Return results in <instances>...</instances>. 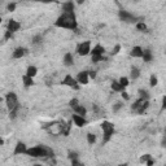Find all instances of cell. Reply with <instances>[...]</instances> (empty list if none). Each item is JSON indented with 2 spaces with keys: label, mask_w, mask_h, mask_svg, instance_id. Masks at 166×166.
<instances>
[{
  "label": "cell",
  "mask_w": 166,
  "mask_h": 166,
  "mask_svg": "<svg viewBox=\"0 0 166 166\" xmlns=\"http://www.w3.org/2000/svg\"><path fill=\"white\" fill-rule=\"evenodd\" d=\"M73 110H74L77 114H79V115H86L87 114V109L85 107H82V105H79V104L77 105V107H74Z\"/></svg>",
  "instance_id": "cell-20"
},
{
  "label": "cell",
  "mask_w": 166,
  "mask_h": 166,
  "mask_svg": "<svg viewBox=\"0 0 166 166\" xmlns=\"http://www.w3.org/2000/svg\"><path fill=\"white\" fill-rule=\"evenodd\" d=\"M62 83H64V85H66V86L71 87V88H74V90H79V83H78V81L74 79L70 74H68V75L65 77L64 81H62Z\"/></svg>",
  "instance_id": "cell-7"
},
{
  "label": "cell",
  "mask_w": 166,
  "mask_h": 166,
  "mask_svg": "<svg viewBox=\"0 0 166 166\" xmlns=\"http://www.w3.org/2000/svg\"><path fill=\"white\" fill-rule=\"evenodd\" d=\"M26 154H29L30 157H35V158H40V157H53V151L48 147L44 145H36L32 147L30 149H27Z\"/></svg>",
  "instance_id": "cell-2"
},
{
  "label": "cell",
  "mask_w": 166,
  "mask_h": 166,
  "mask_svg": "<svg viewBox=\"0 0 166 166\" xmlns=\"http://www.w3.org/2000/svg\"><path fill=\"white\" fill-rule=\"evenodd\" d=\"M104 60V55L103 56H92V61L93 62H99V61H103Z\"/></svg>",
  "instance_id": "cell-30"
},
{
  "label": "cell",
  "mask_w": 166,
  "mask_h": 166,
  "mask_svg": "<svg viewBox=\"0 0 166 166\" xmlns=\"http://www.w3.org/2000/svg\"><path fill=\"white\" fill-rule=\"evenodd\" d=\"M143 49L139 47V46H136V47H134L131 49V56L132 57H143Z\"/></svg>",
  "instance_id": "cell-16"
},
{
  "label": "cell",
  "mask_w": 166,
  "mask_h": 166,
  "mask_svg": "<svg viewBox=\"0 0 166 166\" xmlns=\"http://www.w3.org/2000/svg\"><path fill=\"white\" fill-rule=\"evenodd\" d=\"M40 42H42V36L40 35H36V36H34V39H32V43H34V44H38Z\"/></svg>",
  "instance_id": "cell-31"
},
{
  "label": "cell",
  "mask_w": 166,
  "mask_h": 166,
  "mask_svg": "<svg viewBox=\"0 0 166 166\" xmlns=\"http://www.w3.org/2000/svg\"><path fill=\"white\" fill-rule=\"evenodd\" d=\"M119 49H121V46H119V44H117V46L113 48V55H117L119 52Z\"/></svg>",
  "instance_id": "cell-34"
},
{
  "label": "cell",
  "mask_w": 166,
  "mask_h": 166,
  "mask_svg": "<svg viewBox=\"0 0 166 166\" xmlns=\"http://www.w3.org/2000/svg\"><path fill=\"white\" fill-rule=\"evenodd\" d=\"M136 29L138 30H141V31H145L147 30V25L143 24V22H139V24H136Z\"/></svg>",
  "instance_id": "cell-27"
},
{
  "label": "cell",
  "mask_w": 166,
  "mask_h": 166,
  "mask_svg": "<svg viewBox=\"0 0 166 166\" xmlns=\"http://www.w3.org/2000/svg\"><path fill=\"white\" fill-rule=\"evenodd\" d=\"M27 152V148L24 143H17V145L14 148V154H24Z\"/></svg>",
  "instance_id": "cell-12"
},
{
  "label": "cell",
  "mask_w": 166,
  "mask_h": 166,
  "mask_svg": "<svg viewBox=\"0 0 166 166\" xmlns=\"http://www.w3.org/2000/svg\"><path fill=\"white\" fill-rule=\"evenodd\" d=\"M56 26L62 27V29H69V30H75L77 29V18L75 14L73 13H66L62 12V14L60 16L56 21Z\"/></svg>",
  "instance_id": "cell-1"
},
{
  "label": "cell",
  "mask_w": 166,
  "mask_h": 166,
  "mask_svg": "<svg viewBox=\"0 0 166 166\" xmlns=\"http://www.w3.org/2000/svg\"><path fill=\"white\" fill-rule=\"evenodd\" d=\"M87 141H88V144H93V143L96 141V136L93 135V134H87Z\"/></svg>",
  "instance_id": "cell-24"
},
{
  "label": "cell",
  "mask_w": 166,
  "mask_h": 166,
  "mask_svg": "<svg viewBox=\"0 0 166 166\" xmlns=\"http://www.w3.org/2000/svg\"><path fill=\"white\" fill-rule=\"evenodd\" d=\"M143 60H144L145 62H149V61H152V58H153V56H152V52L149 51V49H145L144 52H143V57H141Z\"/></svg>",
  "instance_id": "cell-21"
},
{
  "label": "cell",
  "mask_w": 166,
  "mask_h": 166,
  "mask_svg": "<svg viewBox=\"0 0 166 166\" xmlns=\"http://www.w3.org/2000/svg\"><path fill=\"white\" fill-rule=\"evenodd\" d=\"M145 164H147V165H153V161H152V160H148Z\"/></svg>",
  "instance_id": "cell-43"
},
{
  "label": "cell",
  "mask_w": 166,
  "mask_h": 166,
  "mask_svg": "<svg viewBox=\"0 0 166 166\" xmlns=\"http://www.w3.org/2000/svg\"><path fill=\"white\" fill-rule=\"evenodd\" d=\"M112 90L115 91V92H122V91L125 90V87L121 85L119 81H118V82H117V81H114V82L112 83Z\"/></svg>",
  "instance_id": "cell-19"
},
{
  "label": "cell",
  "mask_w": 166,
  "mask_h": 166,
  "mask_svg": "<svg viewBox=\"0 0 166 166\" xmlns=\"http://www.w3.org/2000/svg\"><path fill=\"white\" fill-rule=\"evenodd\" d=\"M148 100H143V99H139L136 103H134L131 105V108L132 110H135V112H138L139 114H143L145 112V109L148 108Z\"/></svg>",
  "instance_id": "cell-5"
},
{
  "label": "cell",
  "mask_w": 166,
  "mask_h": 166,
  "mask_svg": "<svg viewBox=\"0 0 166 166\" xmlns=\"http://www.w3.org/2000/svg\"><path fill=\"white\" fill-rule=\"evenodd\" d=\"M5 104H7V107L10 110H14L18 108V99H17V95L13 92H9L7 96H5Z\"/></svg>",
  "instance_id": "cell-3"
},
{
  "label": "cell",
  "mask_w": 166,
  "mask_h": 166,
  "mask_svg": "<svg viewBox=\"0 0 166 166\" xmlns=\"http://www.w3.org/2000/svg\"><path fill=\"white\" fill-rule=\"evenodd\" d=\"M12 35H13V32H10V31L7 30V32H5V39H10V38H12Z\"/></svg>",
  "instance_id": "cell-37"
},
{
  "label": "cell",
  "mask_w": 166,
  "mask_h": 166,
  "mask_svg": "<svg viewBox=\"0 0 166 166\" xmlns=\"http://www.w3.org/2000/svg\"><path fill=\"white\" fill-rule=\"evenodd\" d=\"M122 97L125 99V100H129V99H130L129 93H127V92H125V91H122Z\"/></svg>",
  "instance_id": "cell-38"
},
{
  "label": "cell",
  "mask_w": 166,
  "mask_h": 166,
  "mask_svg": "<svg viewBox=\"0 0 166 166\" xmlns=\"http://www.w3.org/2000/svg\"><path fill=\"white\" fill-rule=\"evenodd\" d=\"M157 82H158V79H157L156 74H152V75H151V79H149V85L153 87V86H156V85H157Z\"/></svg>",
  "instance_id": "cell-25"
},
{
  "label": "cell",
  "mask_w": 166,
  "mask_h": 166,
  "mask_svg": "<svg viewBox=\"0 0 166 166\" xmlns=\"http://www.w3.org/2000/svg\"><path fill=\"white\" fill-rule=\"evenodd\" d=\"M162 109H166V96L162 97Z\"/></svg>",
  "instance_id": "cell-39"
},
{
  "label": "cell",
  "mask_w": 166,
  "mask_h": 166,
  "mask_svg": "<svg viewBox=\"0 0 166 166\" xmlns=\"http://www.w3.org/2000/svg\"><path fill=\"white\" fill-rule=\"evenodd\" d=\"M77 52H78V55H81V56H86V55L91 53V44H90V42L81 43L79 46L77 47Z\"/></svg>",
  "instance_id": "cell-6"
},
{
  "label": "cell",
  "mask_w": 166,
  "mask_h": 166,
  "mask_svg": "<svg viewBox=\"0 0 166 166\" xmlns=\"http://www.w3.org/2000/svg\"><path fill=\"white\" fill-rule=\"evenodd\" d=\"M77 105H78V100H77V99H73V100L70 101V107L74 108V107H77Z\"/></svg>",
  "instance_id": "cell-33"
},
{
  "label": "cell",
  "mask_w": 166,
  "mask_h": 166,
  "mask_svg": "<svg viewBox=\"0 0 166 166\" xmlns=\"http://www.w3.org/2000/svg\"><path fill=\"white\" fill-rule=\"evenodd\" d=\"M69 158L70 160H75V158H78V154H77L75 152H69Z\"/></svg>",
  "instance_id": "cell-32"
},
{
  "label": "cell",
  "mask_w": 166,
  "mask_h": 166,
  "mask_svg": "<svg viewBox=\"0 0 166 166\" xmlns=\"http://www.w3.org/2000/svg\"><path fill=\"white\" fill-rule=\"evenodd\" d=\"M20 24L17 21H14V20H10L9 22H8V31H10V32H16L18 29H20Z\"/></svg>",
  "instance_id": "cell-11"
},
{
  "label": "cell",
  "mask_w": 166,
  "mask_h": 166,
  "mask_svg": "<svg viewBox=\"0 0 166 166\" xmlns=\"http://www.w3.org/2000/svg\"><path fill=\"white\" fill-rule=\"evenodd\" d=\"M88 73H90V77H91V78H95V77H96V73H95V71H88Z\"/></svg>",
  "instance_id": "cell-41"
},
{
  "label": "cell",
  "mask_w": 166,
  "mask_h": 166,
  "mask_svg": "<svg viewBox=\"0 0 166 166\" xmlns=\"http://www.w3.org/2000/svg\"><path fill=\"white\" fill-rule=\"evenodd\" d=\"M74 64V57H73V55L71 53H65L64 55V65L65 66H71Z\"/></svg>",
  "instance_id": "cell-13"
},
{
  "label": "cell",
  "mask_w": 166,
  "mask_h": 166,
  "mask_svg": "<svg viewBox=\"0 0 166 166\" xmlns=\"http://www.w3.org/2000/svg\"><path fill=\"white\" fill-rule=\"evenodd\" d=\"M22 82H24V86L25 87H31L34 85V81H32V77H29V75H24L22 77Z\"/></svg>",
  "instance_id": "cell-18"
},
{
  "label": "cell",
  "mask_w": 166,
  "mask_h": 166,
  "mask_svg": "<svg viewBox=\"0 0 166 166\" xmlns=\"http://www.w3.org/2000/svg\"><path fill=\"white\" fill-rule=\"evenodd\" d=\"M121 108H122V103H115V105H113V112H118Z\"/></svg>",
  "instance_id": "cell-29"
},
{
  "label": "cell",
  "mask_w": 166,
  "mask_h": 166,
  "mask_svg": "<svg viewBox=\"0 0 166 166\" xmlns=\"http://www.w3.org/2000/svg\"><path fill=\"white\" fill-rule=\"evenodd\" d=\"M161 144H162L164 148H166V135L164 136V139H162V141H161Z\"/></svg>",
  "instance_id": "cell-40"
},
{
  "label": "cell",
  "mask_w": 166,
  "mask_h": 166,
  "mask_svg": "<svg viewBox=\"0 0 166 166\" xmlns=\"http://www.w3.org/2000/svg\"><path fill=\"white\" fill-rule=\"evenodd\" d=\"M104 52H105V49L101 46H96V47H93V49H91L92 56H103Z\"/></svg>",
  "instance_id": "cell-15"
},
{
  "label": "cell",
  "mask_w": 166,
  "mask_h": 166,
  "mask_svg": "<svg viewBox=\"0 0 166 166\" xmlns=\"http://www.w3.org/2000/svg\"><path fill=\"white\" fill-rule=\"evenodd\" d=\"M88 78H90V73H88V71H81V73H78L75 79L78 81L79 85H87Z\"/></svg>",
  "instance_id": "cell-8"
},
{
  "label": "cell",
  "mask_w": 166,
  "mask_h": 166,
  "mask_svg": "<svg viewBox=\"0 0 166 166\" xmlns=\"http://www.w3.org/2000/svg\"><path fill=\"white\" fill-rule=\"evenodd\" d=\"M139 75H140V70L139 69H138V68H132L131 69V73H130L131 79H138V78H139Z\"/></svg>",
  "instance_id": "cell-23"
},
{
  "label": "cell",
  "mask_w": 166,
  "mask_h": 166,
  "mask_svg": "<svg viewBox=\"0 0 166 166\" xmlns=\"http://www.w3.org/2000/svg\"><path fill=\"white\" fill-rule=\"evenodd\" d=\"M14 9H16V4H14V3L8 4V10H10V12H12V10H14Z\"/></svg>",
  "instance_id": "cell-35"
},
{
  "label": "cell",
  "mask_w": 166,
  "mask_h": 166,
  "mask_svg": "<svg viewBox=\"0 0 166 166\" xmlns=\"http://www.w3.org/2000/svg\"><path fill=\"white\" fill-rule=\"evenodd\" d=\"M38 2H43V3H49V2H53V0H38Z\"/></svg>",
  "instance_id": "cell-42"
},
{
  "label": "cell",
  "mask_w": 166,
  "mask_h": 166,
  "mask_svg": "<svg viewBox=\"0 0 166 166\" xmlns=\"http://www.w3.org/2000/svg\"><path fill=\"white\" fill-rule=\"evenodd\" d=\"M62 10L66 13H73L74 12V3L73 2H66L62 4Z\"/></svg>",
  "instance_id": "cell-14"
},
{
  "label": "cell",
  "mask_w": 166,
  "mask_h": 166,
  "mask_svg": "<svg viewBox=\"0 0 166 166\" xmlns=\"http://www.w3.org/2000/svg\"><path fill=\"white\" fill-rule=\"evenodd\" d=\"M36 73H38V69L35 68V66H29L27 70H26V74L29 75V77H32V78L36 75Z\"/></svg>",
  "instance_id": "cell-22"
},
{
  "label": "cell",
  "mask_w": 166,
  "mask_h": 166,
  "mask_svg": "<svg viewBox=\"0 0 166 166\" xmlns=\"http://www.w3.org/2000/svg\"><path fill=\"white\" fill-rule=\"evenodd\" d=\"M25 53H26V49H25V48H22V47L16 48L14 52H13V58H21Z\"/></svg>",
  "instance_id": "cell-17"
},
{
  "label": "cell",
  "mask_w": 166,
  "mask_h": 166,
  "mask_svg": "<svg viewBox=\"0 0 166 166\" xmlns=\"http://www.w3.org/2000/svg\"><path fill=\"white\" fill-rule=\"evenodd\" d=\"M165 135H166V129H165Z\"/></svg>",
  "instance_id": "cell-44"
},
{
  "label": "cell",
  "mask_w": 166,
  "mask_h": 166,
  "mask_svg": "<svg viewBox=\"0 0 166 166\" xmlns=\"http://www.w3.org/2000/svg\"><path fill=\"white\" fill-rule=\"evenodd\" d=\"M148 160H151V156H149V154H145V156L141 157V162H147Z\"/></svg>",
  "instance_id": "cell-36"
},
{
  "label": "cell",
  "mask_w": 166,
  "mask_h": 166,
  "mask_svg": "<svg viewBox=\"0 0 166 166\" xmlns=\"http://www.w3.org/2000/svg\"><path fill=\"white\" fill-rule=\"evenodd\" d=\"M103 130H104V143H107L110 138H112V135L114 134V129H113V125L108 122V121H104L103 125Z\"/></svg>",
  "instance_id": "cell-4"
},
{
  "label": "cell",
  "mask_w": 166,
  "mask_h": 166,
  "mask_svg": "<svg viewBox=\"0 0 166 166\" xmlns=\"http://www.w3.org/2000/svg\"><path fill=\"white\" fill-rule=\"evenodd\" d=\"M73 121H74V123L77 125V126H79V127H82V126H85L86 123H87V121H86V118H85V115H79V114H73Z\"/></svg>",
  "instance_id": "cell-10"
},
{
  "label": "cell",
  "mask_w": 166,
  "mask_h": 166,
  "mask_svg": "<svg viewBox=\"0 0 166 166\" xmlns=\"http://www.w3.org/2000/svg\"><path fill=\"white\" fill-rule=\"evenodd\" d=\"M119 83H121V85H122L123 87H127V86H129V79H127L126 77H122V78L119 79Z\"/></svg>",
  "instance_id": "cell-28"
},
{
  "label": "cell",
  "mask_w": 166,
  "mask_h": 166,
  "mask_svg": "<svg viewBox=\"0 0 166 166\" xmlns=\"http://www.w3.org/2000/svg\"><path fill=\"white\" fill-rule=\"evenodd\" d=\"M139 93H140V99H143V100H148V97H149V93H148V91L140 90V91H139Z\"/></svg>",
  "instance_id": "cell-26"
},
{
  "label": "cell",
  "mask_w": 166,
  "mask_h": 166,
  "mask_svg": "<svg viewBox=\"0 0 166 166\" xmlns=\"http://www.w3.org/2000/svg\"><path fill=\"white\" fill-rule=\"evenodd\" d=\"M119 18L125 21V22H135L136 18L134 17L132 14H130L129 12H126V10H121L119 12Z\"/></svg>",
  "instance_id": "cell-9"
}]
</instances>
